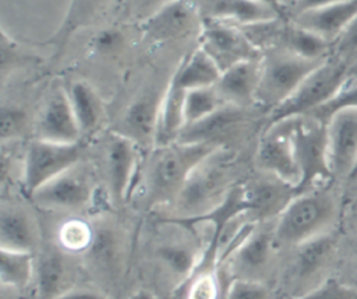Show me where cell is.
<instances>
[{
  "label": "cell",
  "mask_w": 357,
  "mask_h": 299,
  "mask_svg": "<svg viewBox=\"0 0 357 299\" xmlns=\"http://www.w3.org/2000/svg\"><path fill=\"white\" fill-rule=\"evenodd\" d=\"M79 143L59 144L33 138L24 154L22 182L32 196L38 189L81 162Z\"/></svg>",
  "instance_id": "cell-9"
},
{
  "label": "cell",
  "mask_w": 357,
  "mask_h": 299,
  "mask_svg": "<svg viewBox=\"0 0 357 299\" xmlns=\"http://www.w3.org/2000/svg\"><path fill=\"white\" fill-rule=\"evenodd\" d=\"M247 204V217L254 222L276 219L298 190L282 179L258 170L248 182L241 183Z\"/></svg>",
  "instance_id": "cell-14"
},
{
  "label": "cell",
  "mask_w": 357,
  "mask_h": 299,
  "mask_svg": "<svg viewBox=\"0 0 357 299\" xmlns=\"http://www.w3.org/2000/svg\"><path fill=\"white\" fill-rule=\"evenodd\" d=\"M96 8V4L93 3H73L70 6V11L67 14L66 21L60 27L59 32L53 38V46L54 49H61L66 42H68V38L73 35V32L79 28L85 21L91 20Z\"/></svg>",
  "instance_id": "cell-36"
},
{
  "label": "cell",
  "mask_w": 357,
  "mask_h": 299,
  "mask_svg": "<svg viewBox=\"0 0 357 299\" xmlns=\"http://www.w3.org/2000/svg\"><path fill=\"white\" fill-rule=\"evenodd\" d=\"M340 217V197L324 184L298 193L275 219L273 233L280 246L296 247L335 232Z\"/></svg>",
  "instance_id": "cell-1"
},
{
  "label": "cell",
  "mask_w": 357,
  "mask_h": 299,
  "mask_svg": "<svg viewBox=\"0 0 357 299\" xmlns=\"http://www.w3.org/2000/svg\"><path fill=\"white\" fill-rule=\"evenodd\" d=\"M222 75L216 63L201 49L197 48L178 64L170 82L188 92L201 88L215 87Z\"/></svg>",
  "instance_id": "cell-25"
},
{
  "label": "cell",
  "mask_w": 357,
  "mask_h": 299,
  "mask_svg": "<svg viewBox=\"0 0 357 299\" xmlns=\"http://www.w3.org/2000/svg\"><path fill=\"white\" fill-rule=\"evenodd\" d=\"M357 108V73L351 71L344 84L339 88V91L333 95L331 101H328L324 106L312 112L307 116H314L318 120L326 123L336 112L343 109Z\"/></svg>",
  "instance_id": "cell-34"
},
{
  "label": "cell",
  "mask_w": 357,
  "mask_h": 299,
  "mask_svg": "<svg viewBox=\"0 0 357 299\" xmlns=\"http://www.w3.org/2000/svg\"><path fill=\"white\" fill-rule=\"evenodd\" d=\"M297 299H357V286L331 277Z\"/></svg>",
  "instance_id": "cell-38"
},
{
  "label": "cell",
  "mask_w": 357,
  "mask_h": 299,
  "mask_svg": "<svg viewBox=\"0 0 357 299\" xmlns=\"http://www.w3.org/2000/svg\"><path fill=\"white\" fill-rule=\"evenodd\" d=\"M85 254L99 275L109 279L116 277L120 265V246L112 229L107 226L95 229L93 243Z\"/></svg>",
  "instance_id": "cell-29"
},
{
  "label": "cell",
  "mask_w": 357,
  "mask_h": 299,
  "mask_svg": "<svg viewBox=\"0 0 357 299\" xmlns=\"http://www.w3.org/2000/svg\"><path fill=\"white\" fill-rule=\"evenodd\" d=\"M158 256L169 271L185 281L195 272L201 263L197 258L194 247L185 242L165 243L159 246Z\"/></svg>",
  "instance_id": "cell-31"
},
{
  "label": "cell",
  "mask_w": 357,
  "mask_h": 299,
  "mask_svg": "<svg viewBox=\"0 0 357 299\" xmlns=\"http://www.w3.org/2000/svg\"><path fill=\"white\" fill-rule=\"evenodd\" d=\"M223 106H226V103L223 102L215 87L188 91L185 92L184 99L185 123L187 126L195 124L209 117Z\"/></svg>",
  "instance_id": "cell-32"
},
{
  "label": "cell",
  "mask_w": 357,
  "mask_h": 299,
  "mask_svg": "<svg viewBox=\"0 0 357 299\" xmlns=\"http://www.w3.org/2000/svg\"><path fill=\"white\" fill-rule=\"evenodd\" d=\"M163 94L158 96L152 92L138 96L124 112L114 133L128 138L138 148H155L156 122Z\"/></svg>",
  "instance_id": "cell-19"
},
{
  "label": "cell",
  "mask_w": 357,
  "mask_h": 299,
  "mask_svg": "<svg viewBox=\"0 0 357 299\" xmlns=\"http://www.w3.org/2000/svg\"><path fill=\"white\" fill-rule=\"evenodd\" d=\"M138 147L128 138L112 133L106 145V170L109 189L119 203L126 201L134 187L139 166Z\"/></svg>",
  "instance_id": "cell-17"
},
{
  "label": "cell",
  "mask_w": 357,
  "mask_h": 299,
  "mask_svg": "<svg viewBox=\"0 0 357 299\" xmlns=\"http://www.w3.org/2000/svg\"><path fill=\"white\" fill-rule=\"evenodd\" d=\"M356 68H357V67H356Z\"/></svg>",
  "instance_id": "cell-49"
},
{
  "label": "cell",
  "mask_w": 357,
  "mask_h": 299,
  "mask_svg": "<svg viewBox=\"0 0 357 299\" xmlns=\"http://www.w3.org/2000/svg\"><path fill=\"white\" fill-rule=\"evenodd\" d=\"M198 48L216 63L222 73L237 63L262 57L240 27L213 18H202Z\"/></svg>",
  "instance_id": "cell-10"
},
{
  "label": "cell",
  "mask_w": 357,
  "mask_h": 299,
  "mask_svg": "<svg viewBox=\"0 0 357 299\" xmlns=\"http://www.w3.org/2000/svg\"><path fill=\"white\" fill-rule=\"evenodd\" d=\"M236 154L216 148L190 175L176 198L181 217L174 219H192L202 217L219 207L234 184Z\"/></svg>",
  "instance_id": "cell-2"
},
{
  "label": "cell",
  "mask_w": 357,
  "mask_h": 299,
  "mask_svg": "<svg viewBox=\"0 0 357 299\" xmlns=\"http://www.w3.org/2000/svg\"><path fill=\"white\" fill-rule=\"evenodd\" d=\"M331 56L344 63L351 71L357 67V14L332 43Z\"/></svg>",
  "instance_id": "cell-37"
},
{
  "label": "cell",
  "mask_w": 357,
  "mask_h": 299,
  "mask_svg": "<svg viewBox=\"0 0 357 299\" xmlns=\"http://www.w3.org/2000/svg\"><path fill=\"white\" fill-rule=\"evenodd\" d=\"M60 247L45 250L35 263V277L43 299H56L68 289L70 268Z\"/></svg>",
  "instance_id": "cell-24"
},
{
  "label": "cell",
  "mask_w": 357,
  "mask_h": 299,
  "mask_svg": "<svg viewBox=\"0 0 357 299\" xmlns=\"http://www.w3.org/2000/svg\"><path fill=\"white\" fill-rule=\"evenodd\" d=\"M35 277L33 253L0 249V281L3 286L22 289Z\"/></svg>",
  "instance_id": "cell-30"
},
{
  "label": "cell",
  "mask_w": 357,
  "mask_h": 299,
  "mask_svg": "<svg viewBox=\"0 0 357 299\" xmlns=\"http://www.w3.org/2000/svg\"><path fill=\"white\" fill-rule=\"evenodd\" d=\"M291 140L300 170L298 193L331 180L326 154V123L314 116L290 119Z\"/></svg>",
  "instance_id": "cell-7"
},
{
  "label": "cell",
  "mask_w": 357,
  "mask_h": 299,
  "mask_svg": "<svg viewBox=\"0 0 357 299\" xmlns=\"http://www.w3.org/2000/svg\"><path fill=\"white\" fill-rule=\"evenodd\" d=\"M350 186H351V189L354 190V191H353V196H354V204H353V207H354V205H357V182H356L354 184H350Z\"/></svg>",
  "instance_id": "cell-47"
},
{
  "label": "cell",
  "mask_w": 357,
  "mask_h": 299,
  "mask_svg": "<svg viewBox=\"0 0 357 299\" xmlns=\"http://www.w3.org/2000/svg\"><path fill=\"white\" fill-rule=\"evenodd\" d=\"M261 59L237 63L222 73L215 88L226 105L240 109L255 105L261 75Z\"/></svg>",
  "instance_id": "cell-20"
},
{
  "label": "cell",
  "mask_w": 357,
  "mask_h": 299,
  "mask_svg": "<svg viewBox=\"0 0 357 299\" xmlns=\"http://www.w3.org/2000/svg\"><path fill=\"white\" fill-rule=\"evenodd\" d=\"M59 247L67 253H86L95 239V228L89 222L71 218L64 221L57 232Z\"/></svg>",
  "instance_id": "cell-33"
},
{
  "label": "cell",
  "mask_w": 357,
  "mask_h": 299,
  "mask_svg": "<svg viewBox=\"0 0 357 299\" xmlns=\"http://www.w3.org/2000/svg\"><path fill=\"white\" fill-rule=\"evenodd\" d=\"M276 48L286 49L308 60L322 61L331 56L332 45L325 39L287 21Z\"/></svg>",
  "instance_id": "cell-28"
},
{
  "label": "cell",
  "mask_w": 357,
  "mask_h": 299,
  "mask_svg": "<svg viewBox=\"0 0 357 299\" xmlns=\"http://www.w3.org/2000/svg\"><path fill=\"white\" fill-rule=\"evenodd\" d=\"M38 236L31 217L18 208L3 210L0 217V249L33 253Z\"/></svg>",
  "instance_id": "cell-27"
},
{
  "label": "cell",
  "mask_w": 357,
  "mask_h": 299,
  "mask_svg": "<svg viewBox=\"0 0 357 299\" xmlns=\"http://www.w3.org/2000/svg\"><path fill=\"white\" fill-rule=\"evenodd\" d=\"M353 71H356V73H357V68H354V70H353Z\"/></svg>",
  "instance_id": "cell-48"
},
{
  "label": "cell",
  "mask_w": 357,
  "mask_h": 299,
  "mask_svg": "<svg viewBox=\"0 0 357 299\" xmlns=\"http://www.w3.org/2000/svg\"><path fill=\"white\" fill-rule=\"evenodd\" d=\"M202 18L220 20L240 28L282 18L280 7L272 1H212L199 6Z\"/></svg>",
  "instance_id": "cell-21"
},
{
  "label": "cell",
  "mask_w": 357,
  "mask_h": 299,
  "mask_svg": "<svg viewBox=\"0 0 357 299\" xmlns=\"http://www.w3.org/2000/svg\"><path fill=\"white\" fill-rule=\"evenodd\" d=\"M67 95L81 136L95 133L105 119V105L99 94L86 81L77 80L67 88Z\"/></svg>",
  "instance_id": "cell-26"
},
{
  "label": "cell",
  "mask_w": 357,
  "mask_h": 299,
  "mask_svg": "<svg viewBox=\"0 0 357 299\" xmlns=\"http://www.w3.org/2000/svg\"><path fill=\"white\" fill-rule=\"evenodd\" d=\"M339 254V239L335 232L318 236L294 247L286 271L284 285L297 299L326 279Z\"/></svg>",
  "instance_id": "cell-6"
},
{
  "label": "cell",
  "mask_w": 357,
  "mask_h": 299,
  "mask_svg": "<svg viewBox=\"0 0 357 299\" xmlns=\"http://www.w3.org/2000/svg\"><path fill=\"white\" fill-rule=\"evenodd\" d=\"M255 163L258 170L273 175L298 190L301 177L291 140L290 119L269 124L258 143Z\"/></svg>",
  "instance_id": "cell-11"
},
{
  "label": "cell",
  "mask_w": 357,
  "mask_h": 299,
  "mask_svg": "<svg viewBox=\"0 0 357 299\" xmlns=\"http://www.w3.org/2000/svg\"><path fill=\"white\" fill-rule=\"evenodd\" d=\"M1 77L6 78L7 70L15 66L18 61V53H17V46L11 41V38L7 36L4 31H1Z\"/></svg>",
  "instance_id": "cell-41"
},
{
  "label": "cell",
  "mask_w": 357,
  "mask_h": 299,
  "mask_svg": "<svg viewBox=\"0 0 357 299\" xmlns=\"http://www.w3.org/2000/svg\"><path fill=\"white\" fill-rule=\"evenodd\" d=\"M349 222H350V226L357 231V205H354L350 211V217H349Z\"/></svg>",
  "instance_id": "cell-45"
},
{
  "label": "cell",
  "mask_w": 357,
  "mask_h": 299,
  "mask_svg": "<svg viewBox=\"0 0 357 299\" xmlns=\"http://www.w3.org/2000/svg\"><path fill=\"white\" fill-rule=\"evenodd\" d=\"M128 299H158V296L148 289H137L128 296Z\"/></svg>",
  "instance_id": "cell-44"
},
{
  "label": "cell",
  "mask_w": 357,
  "mask_h": 299,
  "mask_svg": "<svg viewBox=\"0 0 357 299\" xmlns=\"http://www.w3.org/2000/svg\"><path fill=\"white\" fill-rule=\"evenodd\" d=\"M322 61L300 57L286 49L272 48L262 53L255 105L269 113L280 106Z\"/></svg>",
  "instance_id": "cell-4"
},
{
  "label": "cell",
  "mask_w": 357,
  "mask_h": 299,
  "mask_svg": "<svg viewBox=\"0 0 357 299\" xmlns=\"http://www.w3.org/2000/svg\"><path fill=\"white\" fill-rule=\"evenodd\" d=\"M220 145L176 143L155 148L145 176L146 200L152 204L176 201L192 170Z\"/></svg>",
  "instance_id": "cell-3"
},
{
  "label": "cell",
  "mask_w": 357,
  "mask_h": 299,
  "mask_svg": "<svg viewBox=\"0 0 357 299\" xmlns=\"http://www.w3.org/2000/svg\"><path fill=\"white\" fill-rule=\"evenodd\" d=\"M225 299H271V292L262 281L233 278Z\"/></svg>",
  "instance_id": "cell-40"
},
{
  "label": "cell",
  "mask_w": 357,
  "mask_h": 299,
  "mask_svg": "<svg viewBox=\"0 0 357 299\" xmlns=\"http://www.w3.org/2000/svg\"><path fill=\"white\" fill-rule=\"evenodd\" d=\"M350 73L351 70L344 63L329 56L298 85L289 99L269 113L271 123L311 115L333 98Z\"/></svg>",
  "instance_id": "cell-5"
},
{
  "label": "cell",
  "mask_w": 357,
  "mask_h": 299,
  "mask_svg": "<svg viewBox=\"0 0 357 299\" xmlns=\"http://www.w3.org/2000/svg\"><path fill=\"white\" fill-rule=\"evenodd\" d=\"M185 91L169 82L158 112L155 148L169 147L178 143L187 123L184 115Z\"/></svg>",
  "instance_id": "cell-22"
},
{
  "label": "cell",
  "mask_w": 357,
  "mask_h": 299,
  "mask_svg": "<svg viewBox=\"0 0 357 299\" xmlns=\"http://www.w3.org/2000/svg\"><path fill=\"white\" fill-rule=\"evenodd\" d=\"M357 182V165H356V169H354V172H353V175H351V177H350V180L347 182L349 184H354Z\"/></svg>",
  "instance_id": "cell-46"
},
{
  "label": "cell",
  "mask_w": 357,
  "mask_h": 299,
  "mask_svg": "<svg viewBox=\"0 0 357 299\" xmlns=\"http://www.w3.org/2000/svg\"><path fill=\"white\" fill-rule=\"evenodd\" d=\"M199 6L185 1L163 4L142 24V35L153 43L176 41L194 31H201Z\"/></svg>",
  "instance_id": "cell-15"
},
{
  "label": "cell",
  "mask_w": 357,
  "mask_h": 299,
  "mask_svg": "<svg viewBox=\"0 0 357 299\" xmlns=\"http://www.w3.org/2000/svg\"><path fill=\"white\" fill-rule=\"evenodd\" d=\"M56 299H107L103 293L92 291V289H85V288H71L63 295H60Z\"/></svg>",
  "instance_id": "cell-43"
},
{
  "label": "cell",
  "mask_w": 357,
  "mask_h": 299,
  "mask_svg": "<svg viewBox=\"0 0 357 299\" xmlns=\"http://www.w3.org/2000/svg\"><path fill=\"white\" fill-rule=\"evenodd\" d=\"M35 134V138L50 143H79L81 131L71 109L67 91L59 88L47 98L38 117Z\"/></svg>",
  "instance_id": "cell-18"
},
{
  "label": "cell",
  "mask_w": 357,
  "mask_h": 299,
  "mask_svg": "<svg viewBox=\"0 0 357 299\" xmlns=\"http://www.w3.org/2000/svg\"><path fill=\"white\" fill-rule=\"evenodd\" d=\"M243 112L244 109L226 105L209 117L187 126L178 143H206L223 147L220 138L241 124Z\"/></svg>",
  "instance_id": "cell-23"
},
{
  "label": "cell",
  "mask_w": 357,
  "mask_h": 299,
  "mask_svg": "<svg viewBox=\"0 0 357 299\" xmlns=\"http://www.w3.org/2000/svg\"><path fill=\"white\" fill-rule=\"evenodd\" d=\"M326 154L332 179L349 182L357 165V108L339 110L326 122Z\"/></svg>",
  "instance_id": "cell-12"
},
{
  "label": "cell",
  "mask_w": 357,
  "mask_h": 299,
  "mask_svg": "<svg viewBox=\"0 0 357 299\" xmlns=\"http://www.w3.org/2000/svg\"><path fill=\"white\" fill-rule=\"evenodd\" d=\"M121 36L116 31H105L95 39V48L99 52H112L120 46Z\"/></svg>",
  "instance_id": "cell-42"
},
{
  "label": "cell",
  "mask_w": 357,
  "mask_h": 299,
  "mask_svg": "<svg viewBox=\"0 0 357 299\" xmlns=\"http://www.w3.org/2000/svg\"><path fill=\"white\" fill-rule=\"evenodd\" d=\"M219 281L215 270L202 267L187 279L184 299H218Z\"/></svg>",
  "instance_id": "cell-35"
},
{
  "label": "cell",
  "mask_w": 357,
  "mask_h": 299,
  "mask_svg": "<svg viewBox=\"0 0 357 299\" xmlns=\"http://www.w3.org/2000/svg\"><path fill=\"white\" fill-rule=\"evenodd\" d=\"M92 194V177L79 162L38 189L32 200L45 210L78 211L91 203Z\"/></svg>",
  "instance_id": "cell-13"
},
{
  "label": "cell",
  "mask_w": 357,
  "mask_h": 299,
  "mask_svg": "<svg viewBox=\"0 0 357 299\" xmlns=\"http://www.w3.org/2000/svg\"><path fill=\"white\" fill-rule=\"evenodd\" d=\"M28 124L26 113L14 106V105H3L1 106V123H0V131H1V141H11L14 138H18L22 136Z\"/></svg>",
  "instance_id": "cell-39"
},
{
  "label": "cell",
  "mask_w": 357,
  "mask_h": 299,
  "mask_svg": "<svg viewBox=\"0 0 357 299\" xmlns=\"http://www.w3.org/2000/svg\"><path fill=\"white\" fill-rule=\"evenodd\" d=\"M255 225L229 254L230 268L234 278L261 281L272 261L273 251L278 245L273 226L266 229L257 228Z\"/></svg>",
  "instance_id": "cell-16"
},
{
  "label": "cell",
  "mask_w": 357,
  "mask_h": 299,
  "mask_svg": "<svg viewBox=\"0 0 357 299\" xmlns=\"http://www.w3.org/2000/svg\"><path fill=\"white\" fill-rule=\"evenodd\" d=\"M289 22L325 39L331 45L342 35L357 14L354 1H294L279 4Z\"/></svg>",
  "instance_id": "cell-8"
}]
</instances>
